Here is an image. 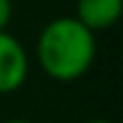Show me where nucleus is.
<instances>
[{
	"label": "nucleus",
	"instance_id": "obj_6",
	"mask_svg": "<svg viewBox=\"0 0 123 123\" xmlns=\"http://www.w3.org/2000/svg\"><path fill=\"white\" fill-rule=\"evenodd\" d=\"M88 123H111V121H105V118H93V121H88Z\"/></svg>",
	"mask_w": 123,
	"mask_h": 123
},
{
	"label": "nucleus",
	"instance_id": "obj_1",
	"mask_svg": "<svg viewBox=\"0 0 123 123\" xmlns=\"http://www.w3.org/2000/svg\"><path fill=\"white\" fill-rule=\"evenodd\" d=\"M38 63L53 80L70 83L88 73L96 58V35L70 18H53L40 30L35 45Z\"/></svg>",
	"mask_w": 123,
	"mask_h": 123
},
{
	"label": "nucleus",
	"instance_id": "obj_5",
	"mask_svg": "<svg viewBox=\"0 0 123 123\" xmlns=\"http://www.w3.org/2000/svg\"><path fill=\"white\" fill-rule=\"evenodd\" d=\"M3 123H30V121H23V118H10V121H3Z\"/></svg>",
	"mask_w": 123,
	"mask_h": 123
},
{
	"label": "nucleus",
	"instance_id": "obj_3",
	"mask_svg": "<svg viewBox=\"0 0 123 123\" xmlns=\"http://www.w3.org/2000/svg\"><path fill=\"white\" fill-rule=\"evenodd\" d=\"M123 13V0H78L73 18L91 33L116 25Z\"/></svg>",
	"mask_w": 123,
	"mask_h": 123
},
{
	"label": "nucleus",
	"instance_id": "obj_4",
	"mask_svg": "<svg viewBox=\"0 0 123 123\" xmlns=\"http://www.w3.org/2000/svg\"><path fill=\"white\" fill-rule=\"evenodd\" d=\"M10 18H13V0H0V33L8 30Z\"/></svg>",
	"mask_w": 123,
	"mask_h": 123
},
{
	"label": "nucleus",
	"instance_id": "obj_2",
	"mask_svg": "<svg viewBox=\"0 0 123 123\" xmlns=\"http://www.w3.org/2000/svg\"><path fill=\"white\" fill-rule=\"evenodd\" d=\"M28 60L25 48L20 45L18 38H13L8 30L0 33V93L18 91L28 78Z\"/></svg>",
	"mask_w": 123,
	"mask_h": 123
}]
</instances>
